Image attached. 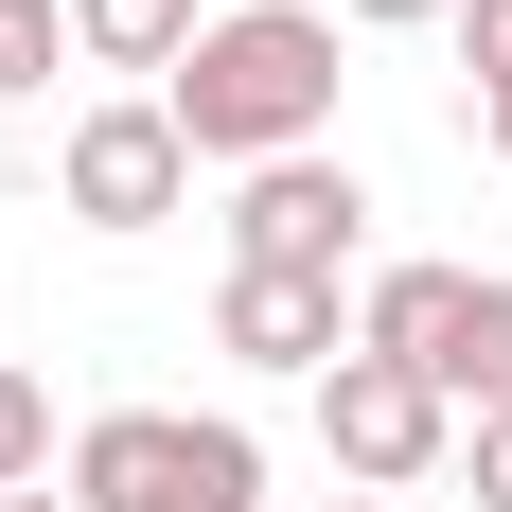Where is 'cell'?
Masks as SVG:
<instances>
[{
  "label": "cell",
  "instance_id": "1",
  "mask_svg": "<svg viewBox=\"0 0 512 512\" xmlns=\"http://www.w3.org/2000/svg\"><path fill=\"white\" fill-rule=\"evenodd\" d=\"M159 124L195 159H230V177L318 159V124H336V18H318V0H230V18H195V53L159 71Z\"/></svg>",
  "mask_w": 512,
  "mask_h": 512
},
{
  "label": "cell",
  "instance_id": "2",
  "mask_svg": "<svg viewBox=\"0 0 512 512\" xmlns=\"http://www.w3.org/2000/svg\"><path fill=\"white\" fill-rule=\"evenodd\" d=\"M71 512H265V442L230 407H106L71 442Z\"/></svg>",
  "mask_w": 512,
  "mask_h": 512
},
{
  "label": "cell",
  "instance_id": "3",
  "mask_svg": "<svg viewBox=\"0 0 512 512\" xmlns=\"http://www.w3.org/2000/svg\"><path fill=\"white\" fill-rule=\"evenodd\" d=\"M318 442H336L354 495H424V477L460 460V407H442L424 371H389V354H336L318 371Z\"/></svg>",
  "mask_w": 512,
  "mask_h": 512
},
{
  "label": "cell",
  "instance_id": "4",
  "mask_svg": "<svg viewBox=\"0 0 512 512\" xmlns=\"http://www.w3.org/2000/svg\"><path fill=\"white\" fill-rule=\"evenodd\" d=\"M354 230H371V195H354V159H336V142H318V159H265V177H230V265L336 283V265H354Z\"/></svg>",
  "mask_w": 512,
  "mask_h": 512
},
{
  "label": "cell",
  "instance_id": "5",
  "mask_svg": "<svg viewBox=\"0 0 512 512\" xmlns=\"http://www.w3.org/2000/svg\"><path fill=\"white\" fill-rule=\"evenodd\" d=\"M53 195L89 212V230H159V212L195 195V142L159 124V89H142V106H89V124H71V159H53Z\"/></svg>",
  "mask_w": 512,
  "mask_h": 512
},
{
  "label": "cell",
  "instance_id": "6",
  "mask_svg": "<svg viewBox=\"0 0 512 512\" xmlns=\"http://www.w3.org/2000/svg\"><path fill=\"white\" fill-rule=\"evenodd\" d=\"M212 354H248V371H336V354H354V318H336V283L230 265V283H212Z\"/></svg>",
  "mask_w": 512,
  "mask_h": 512
},
{
  "label": "cell",
  "instance_id": "7",
  "mask_svg": "<svg viewBox=\"0 0 512 512\" xmlns=\"http://www.w3.org/2000/svg\"><path fill=\"white\" fill-rule=\"evenodd\" d=\"M460 283H477V265H371V301H354V354H389V371H424V389H442Z\"/></svg>",
  "mask_w": 512,
  "mask_h": 512
},
{
  "label": "cell",
  "instance_id": "8",
  "mask_svg": "<svg viewBox=\"0 0 512 512\" xmlns=\"http://www.w3.org/2000/svg\"><path fill=\"white\" fill-rule=\"evenodd\" d=\"M442 407H512V265L460 283V336H442Z\"/></svg>",
  "mask_w": 512,
  "mask_h": 512
},
{
  "label": "cell",
  "instance_id": "9",
  "mask_svg": "<svg viewBox=\"0 0 512 512\" xmlns=\"http://www.w3.org/2000/svg\"><path fill=\"white\" fill-rule=\"evenodd\" d=\"M71 53H106V71H177V53H195V0H71Z\"/></svg>",
  "mask_w": 512,
  "mask_h": 512
},
{
  "label": "cell",
  "instance_id": "10",
  "mask_svg": "<svg viewBox=\"0 0 512 512\" xmlns=\"http://www.w3.org/2000/svg\"><path fill=\"white\" fill-rule=\"evenodd\" d=\"M53 53H71V0H0V106H36Z\"/></svg>",
  "mask_w": 512,
  "mask_h": 512
},
{
  "label": "cell",
  "instance_id": "11",
  "mask_svg": "<svg viewBox=\"0 0 512 512\" xmlns=\"http://www.w3.org/2000/svg\"><path fill=\"white\" fill-rule=\"evenodd\" d=\"M36 460H53V389L0 371V495H36Z\"/></svg>",
  "mask_w": 512,
  "mask_h": 512
},
{
  "label": "cell",
  "instance_id": "12",
  "mask_svg": "<svg viewBox=\"0 0 512 512\" xmlns=\"http://www.w3.org/2000/svg\"><path fill=\"white\" fill-rule=\"evenodd\" d=\"M460 71H477V106L512 89V0H460Z\"/></svg>",
  "mask_w": 512,
  "mask_h": 512
},
{
  "label": "cell",
  "instance_id": "13",
  "mask_svg": "<svg viewBox=\"0 0 512 512\" xmlns=\"http://www.w3.org/2000/svg\"><path fill=\"white\" fill-rule=\"evenodd\" d=\"M460 477H477V512H512V407H477V442H460Z\"/></svg>",
  "mask_w": 512,
  "mask_h": 512
},
{
  "label": "cell",
  "instance_id": "14",
  "mask_svg": "<svg viewBox=\"0 0 512 512\" xmlns=\"http://www.w3.org/2000/svg\"><path fill=\"white\" fill-rule=\"evenodd\" d=\"M354 36H424V18H460V0H336Z\"/></svg>",
  "mask_w": 512,
  "mask_h": 512
},
{
  "label": "cell",
  "instance_id": "15",
  "mask_svg": "<svg viewBox=\"0 0 512 512\" xmlns=\"http://www.w3.org/2000/svg\"><path fill=\"white\" fill-rule=\"evenodd\" d=\"M477 142H495V159H512V89H495V106H477Z\"/></svg>",
  "mask_w": 512,
  "mask_h": 512
},
{
  "label": "cell",
  "instance_id": "16",
  "mask_svg": "<svg viewBox=\"0 0 512 512\" xmlns=\"http://www.w3.org/2000/svg\"><path fill=\"white\" fill-rule=\"evenodd\" d=\"M301 512H389V495H301Z\"/></svg>",
  "mask_w": 512,
  "mask_h": 512
},
{
  "label": "cell",
  "instance_id": "17",
  "mask_svg": "<svg viewBox=\"0 0 512 512\" xmlns=\"http://www.w3.org/2000/svg\"><path fill=\"white\" fill-rule=\"evenodd\" d=\"M0 512H71V495H0Z\"/></svg>",
  "mask_w": 512,
  "mask_h": 512
}]
</instances>
